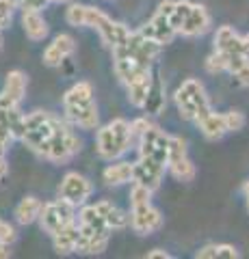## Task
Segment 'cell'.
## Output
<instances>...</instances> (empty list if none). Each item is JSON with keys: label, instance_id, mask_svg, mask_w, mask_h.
<instances>
[{"label": "cell", "instance_id": "26", "mask_svg": "<svg viewBox=\"0 0 249 259\" xmlns=\"http://www.w3.org/2000/svg\"><path fill=\"white\" fill-rule=\"evenodd\" d=\"M206 69L210 71V74H221V71H228V54H223L217 50L215 54L208 56L206 61Z\"/></svg>", "mask_w": 249, "mask_h": 259}, {"label": "cell", "instance_id": "13", "mask_svg": "<svg viewBox=\"0 0 249 259\" xmlns=\"http://www.w3.org/2000/svg\"><path fill=\"white\" fill-rule=\"evenodd\" d=\"M74 50H76L74 39H72L69 35H59L50 46L46 48L44 63L48 65V67H57V65H61L63 61L67 59V56L74 54Z\"/></svg>", "mask_w": 249, "mask_h": 259}, {"label": "cell", "instance_id": "15", "mask_svg": "<svg viewBox=\"0 0 249 259\" xmlns=\"http://www.w3.org/2000/svg\"><path fill=\"white\" fill-rule=\"evenodd\" d=\"M52 240H54L57 253H61V255L74 253L76 246H78V240H80V227L76 223H69L65 227H61L59 231L52 233Z\"/></svg>", "mask_w": 249, "mask_h": 259}, {"label": "cell", "instance_id": "20", "mask_svg": "<svg viewBox=\"0 0 249 259\" xmlns=\"http://www.w3.org/2000/svg\"><path fill=\"white\" fill-rule=\"evenodd\" d=\"M132 171H134V164H130V162H115V164H109L104 168L102 177L109 186H119V184L132 182Z\"/></svg>", "mask_w": 249, "mask_h": 259}, {"label": "cell", "instance_id": "31", "mask_svg": "<svg viewBox=\"0 0 249 259\" xmlns=\"http://www.w3.org/2000/svg\"><path fill=\"white\" fill-rule=\"evenodd\" d=\"M15 0H0V28H5L11 22Z\"/></svg>", "mask_w": 249, "mask_h": 259}, {"label": "cell", "instance_id": "2", "mask_svg": "<svg viewBox=\"0 0 249 259\" xmlns=\"http://www.w3.org/2000/svg\"><path fill=\"white\" fill-rule=\"evenodd\" d=\"M175 104H178L180 115L189 121H195V123H199L206 115L212 112L210 100H208L202 82H199V80H193V78L182 82L178 93H175Z\"/></svg>", "mask_w": 249, "mask_h": 259}, {"label": "cell", "instance_id": "39", "mask_svg": "<svg viewBox=\"0 0 249 259\" xmlns=\"http://www.w3.org/2000/svg\"><path fill=\"white\" fill-rule=\"evenodd\" d=\"M243 52L249 56V32H247V35L243 37Z\"/></svg>", "mask_w": 249, "mask_h": 259}, {"label": "cell", "instance_id": "10", "mask_svg": "<svg viewBox=\"0 0 249 259\" xmlns=\"http://www.w3.org/2000/svg\"><path fill=\"white\" fill-rule=\"evenodd\" d=\"M130 225L136 233L148 236V233L156 231L163 227V216L152 203H143V205H132L130 212Z\"/></svg>", "mask_w": 249, "mask_h": 259}, {"label": "cell", "instance_id": "14", "mask_svg": "<svg viewBox=\"0 0 249 259\" xmlns=\"http://www.w3.org/2000/svg\"><path fill=\"white\" fill-rule=\"evenodd\" d=\"M210 28V15L204 9L202 5H193V9L189 13V18L184 20L182 28H180V35L184 37H199Z\"/></svg>", "mask_w": 249, "mask_h": 259}, {"label": "cell", "instance_id": "16", "mask_svg": "<svg viewBox=\"0 0 249 259\" xmlns=\"http://www.w3.org/2000/svg\"><path fill=\"white\" fill-rule=\"evenodd\" d=\"M215 46H217V50L223 52V54H245L243 52V37H238L236 30L232 26H221L217 30Z\"/></svg>", "mask_w": 249, "mask_h": 259}, {"label": "cell", "instance_id": "38", "mask_svg": "<svg viewBox=\"0 0 249 259\" xmlns=\"http://www.w3.org/2000/svg\"><path fill=\"white\" fill-rule=\"evenodd\" d=\"M11 255V250H9V244H0V259H7Z\"/></svg>", "mask_w": 249, "mask_h": 259}, {"label": "cell", "instance_id": "3", "mask_svg": "<svg viewBox=\"0 0 249 259\" xmlns=\"http://www.w3.org/2000/svg\"><path fill=\"white\" fill-rule=\"evenodd\" d=\"M132 125L124 119H115L98 132V153L104 160H115L132 145Z\"/></svg>", "mask_w": 249, "mask_h": 259}, {"label": "cell", "instance_id": "24", "mask_svg": "<svg viewBox=\"0 0 249 259\" xmlns=\"http://www.w3.org/2000/svg\"><path fill=\"white\" fill-rule=\"evenodd\" d=\"M143 108L148 112H152V115H158V112L165 108V91H163V82H160V80H154V82H152L148 102Z\"/></svg>", "mask_w": 249, "mask_h": 259}, {"label": "cell", "instance_id": "37", "mask_svg": "<svg viewBox=\"0 0 249 259\" xmlns=\"http://www.w3.org/2000/svg\"><path fill=\"white\" fill-rule=\"evenodd\" d=\"M7 171H9V166H7V162H5V156H3V158H0V182L5 180Z\"/></svg>", "mask_w": 249, "mask_h": 259}, {"label": "cell", "instance_id": "22", "mask_svg": "<svg viewBox=\"0 0 249 259\" xmlns=\"http://www.w3.org/2000/svg\"><path fill=\"white\" fill-rule=\"evenodd\" d=\"M42 201L35 199V197H26L20 201V205L15 207V218H18L20 225H30L33 221H37L39 214H42Z\"/></svg>", "mask_w": 249, "mask_h": 259}, {"label": "cell", "instance_id": "4", "mask_svg": "<svg viewBox=\"0 0 249 259\" xmlns=\"http://www.w3.org/2000/svg\"><path fill=\"white\" fill-rule=\"evenodd\" d=\"M78 151H80L78 136L72 132L65 123L57 121V127H54L52 139L48 141V145L44 147V151L39 153V156H44L46 160H50V162H59V164H63V162H67L72 156H76Z\"/></svg>", "mask_w": 249, "mask_h": 259}, {"label": "cell", "instance_id": "1", "mask_svg": "<svg viewBox=\"0 0 249 259\" xmlns=\"http://www.w3.org/2000/svg\"><path fill=\"white\" fill-rule=\"evenodd\" d=\"M65 115L74 125L83 130H93L98 125V106L93 102V89L89 82H78L63 97Z\"/></svg>", "mask_w": 249, "mask_h": 259}, {"label": "cell", "instance_id": "36", "mask_svg": "<svg viewBox=\"0 0 249 259\" xmlns=\"http://www.w3.org/2000/svg\"><path fill=\"white\" fill-rule=\"evenodd\" d=\"M171 255L169 253H165V250H152V253H148V259H169Z\"/></svg>", "mask_w": 249, "mask_h": 259}, {"label": "cell", "instance_id": "11", "mask_svg": "<svg viewBox=\"0 0 249 259\" xmlns=\"http://www.w3.org/2000/svg\"><path fill=\"white\" fill-rule=\"evenodd\" d=\"M26 93V76L22 71H9L5 80V91L0 93V108H15Z\"/></svg>", "mask_w": 249, "mask_h": 259}, {"label": "cell", "instance_id": "21", "mask_svg": "<svg viewBox=\"0 0 249 259\" xmlns=\"http://www.w3.org/2000/svg\"><path fill=\"white\" fill-rule=\"evenodd\" d=\"M22 24H24L26 35L33 39V41H39V39H44L48 35V24L42 15H39V11H24Z\"/></svg>", "mask_w": 249, "mask_h": 259}, {"label": "cell", "instance_id": "8", "mask_svg": "<svg viewBox=\"0 0 249 259\" xmlns=\"http://www.w3.org/2000/svg\"><path fill=\"white\" fill-rule=\"evenodd\" d=\"M163 175H165V166L158 164L154 158L139 156V162H134L132 182L146 186V188H150L152 192H154L160 186V182H163Z\"/></svg>", "mask_w": 249, "mask_h": 259}, {"label": "cell", "instance_id": "33", "mask_svg": "<svg viewBox=\"0 0 249 259\" xmlns=\"http://www.w3.org/2000/svg\"><path fill=\"white\" fill-rule=\"evenodd\" d=\"M50 0H20V9L22 11H42Z\"/></svg>", "mask_w": 249, "mask_h": 259}, {"label": "cell", "instance_id": "7", "mask_svg": "<svg viewBox=\"0 0 249 259\" xmlns=\"http://www.w3.org/2000/svg\"><path fill=\"white\" fill-rule=\"evenodd\" d=\"M167 168L180 182H191L195 177V166L187 156V145L180 136H169V158H167Z\"/></svg>", "mask_w": 249, "mask_h": 259}, {"label": "cell", "instance_id": "23", "mask_svg": "<svg viewBox=\"0 0 249 259\" xmlns=\"http://www.w3.org/2000/svg\"><path fill=\"white\" fill-rule=\"evenodd\" d=\"M217 257L236 259L238 250L234 246H230V244H208L202 250H197V259H217Z\"/></svg>", "mask_w": 249, "mask_h": 259}, {"label": "cell", "instance_id": "30", "mask_svg": "<svg viewBox=\"0 0 249 259\" xmlns=\"http://www.w3.org/2000/svg\"><path fill=\"white\" fill-rule=\"evenodd\" d=\"M15 139L13 136V132H11V127L9 125H5L3 121H0V158L7 153V149H9V145H11V141Z\"/></svg>", "mask_w": 249, "mask_h": 259}, {"label": "cell", "instance_id": "9", "mask_svg": "<svg viewBox=\"0 0 249 259\" xmlns=\"http://www.w3.org/2000/svg\"><path fill=\"white\" fill-rule=\"evenodd\" d=\"M91 190H93L91 182L78 173H67L59 186V194L63 199L72 201L74 205H83L91 197Z\"/></svg>", "mask_w": 249, "mask_h": 259}, {"label": "cell", "instance_id": "27", "mask_svg": "<svg viewBox=\"0 0 249 259\" xmlns=\"http://www.w3.org/2000/svg\"><path fill=\"white\" fill-rule=\"evenodd\" d=\"M152 190L146 188L141 184H134L132 190H130V203L132 205H143V203H152Z\"/></svg>", "mask_w": 249, "mask_h": 259}, {"label": "cell", "instance_id": "5", "mask_svg": "<svg viewBox=\"0 0 249 259\" xmlns=\"http://www.w3.org/2000/svg\"><path fill=\"white\" fill-rule=\"evenodd\" d=\"M76 218V205L67 199H57L52 203H46L42 214H39V223H42V229L48 231L52 236L54 231H59L61 227H65L69 223H74Z\"/></svg>", "mask_w": 249, "mask_h": 259}, {"label": "cell", "instance_id": "29", "mask_svg": "<svg viewBox=\"0 0 249 259\" xmlns=\"http://www.w3.org/2000/svg\"><path fill=\"white\" fill-rule=\"evenodd\" d=\"M226 125H228V132H236V130H240V127L245 125L243 112H238V110L226 112Z\"/></svg>", "mask_w": 249, "mask_h": 259}, {"label": "cell", "instance_id": "6", "mask_svg": "<svg viewBox=\"0 0 249 259\" xmlns=\"http://www.w3.org/2000/svg\"><path fill=\"white\" fill-rule=\"evenodd\" d=\"M139 156L154 158L158 164L167 166L169 158V136L156 125H150L139 139Z\"/></svg>", "mask_w": 249, "mask_h": 259}, {"label": "cell", "instance_id": "32", "mask_svg": "<svg viewBox=\"0 0 249 259\" xmlns=\"http://www.w3.org/2000/svg\"><path fill=\"white\" fill-rule=\"evenodd\" d=\"M13 240H15V229L7 221L0 218V244H11Z\"/></svg>", "mask_w": 249, "mask_h": 259}, {"label": "cell", "instance_id": "25", "mask_svg": "<svg viewBox=\"0 0 249 259\" xmlns=\"http://www.w3.org/2000/svg\"><path fill=\"white\" fill-rule=\"evenodd\" d=\"M191 9H193V3H189V0H178V3H175L173 11H171V15H169V24H171V26L178 30V32H180V28H182L184 20L189 18Z\"/></svg>", "mask_w": 249, "mask_h": 259}, {"label": "cell", "instance_id": "34", "mask_svg": "<svg viewBox=\"0 0 249 259\" xmlns=\"http://www.w3.org/2000/svg\"><path fill=\"white\" fill-rule=\"evenodd\" d=\"M130 125H132V136H134V139H141V134L146 132V130H148V127H150L152 123H150V121H148L146 117H141V119L132 121Z\"/></svg>", "mask_w": 249, "mask_h": 259}, {"label": "cell", "instance_id": "19", "mask_svg": "<svg viewBox=\"0 0 249 259\" xmlns=\"http://www.w3.org/2000/svg\"><path fill=\"white\" fill-rule=\"evenodd\" d=\"M95 209L104 216V221H106V225L111 229H124V227L130 223V216L126 212H122L119 207H115L113 203H109V201H98V203H95Z\"/></svg>", "mask_w": 249, "mask_h": 259}, {"label": "cell", "instance_id": "12", "mask_svg": "<svg viewBox=\"0 0 249 259\" xmlns=\"http://www.w3.org/2000/svg\"><path fill=\"white\" fill-rule=\"evenodd\" d=\"M141 35H146L150 39H154V41H158L160 46H165V44H171V39L178 35V30L169 24V18H167V15L156 13L154 18L141 28Z\"/></svg>", "mask_w": 249, "mask_h": 259}, {"label": "cell", "instance_id": "17", "mask_svg": "<svg viewBox=\"0 0 249 259\" xmlns=\"http://www.w3.org/2000/svg\"><path fill=\"white\" fill-rule=\"evenodd\" d=\"M152 82H154V78H152V71H146L143 76L134 78L132 82H128V100H130L132 106L136 108H143L148 102V95H150V89H152Z\"/></svg>", "mask_w": 249, "mask_h": 259}, {"label": "cell", "instance_id": "35", "mask_svg": "<svg viewBox=\"0 0 249 259\" xmlns=\"http://www.w3.org/2000/svg\"><path fill=\"white\" fill-rule=\"evenodd\" d=\"M234 76H236V80H238V82L243 84V87H249V61H247V63H245L238 71H236Z\"/></svg>", "mask_w": 249, "mask_h": 259}, {"label": "cell", "instance_id": "28", "mask_svg": "<svg viewBox=\"0 0 249 259\" xmlns=\"http://www.w3.org/2000/svg\"><path fill=\"white\" fill-rule=\"evenodd\" d=\"M85 9L87 5H72L67 9V22L72 26H85Z\"/></svg>", "mask_w": 249, "mask_h": 259}, {"label": "cell", "instance_id": "40", "mask_svg": "<svg viewBox=\"0 0 249 259\" xmlns=\"http://www.w3.org/2000/svg\"><path fill=\"white\" fill-rule=\"evenodd\" d=\"M243 192H245V199H247V209H249V182L243 186Z\"/></svg>", "mask_w": 249, "mask_h": 259}, {"label": "cell", "instance_id": "18", "mask_svg": "<svg viewBox=\"0 0 249 259\" xmlns=\"http://www.w3.org/2000/svg\"><path fill=\"white\" fill-rule=\"evenodd\" d=\"M197 125H199V130H202V134L206 136V139H210V141L221 139V136L228 132L226 115H219V112H210V115H206Z\"/></svg>", "mask_w": 249, "mask_h": 259}]
</instances>
